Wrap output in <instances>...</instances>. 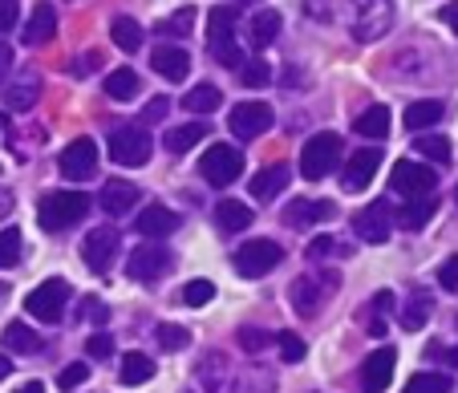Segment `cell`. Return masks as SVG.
Here are the masks:
<instances>
[{
  "label": "cell",
  "instance_id": "obj_29",
  "mask_svg": "<svg viewBox=\"0 0 458 393\" xmlns=\"http://www.w3.org/2000/svg\"><path fill=\"white\" fill-rule=\"evenodd\" d=\"M216 223L224 231H243V228H251V207L248 203H240V199H224L216 207Z\"/></svg>",
  "mask_w": 458,
  "mask_h": 393
},
{
  "label": "cell",
  "instance_id": "obj_52",
  "mask_svg": "<svg viewBox=\"0 0 458 393\" xmlns=\"http://www.w3.org/2000/svg\"><path fill=\"white\" fill-rule=\"evenodd\" d=\"M438 284L446 292H458V255H450V260L438 268Z\"/></svg>",
  "mask_w": 458,
  "mask_h": 393
},
{
  "label": "cell",
  "instance_id": "obj_34",
  "mask_svg": "<svg viewBox=\"0 0 458 393\" xmlns=\"http://www.w3.org/2000/svg\"><path fill=\"white\" fill-rule=\"evenodd\" d=\"M118 377H122V385H142L155 377V361H150L147 353H130V357H122Z\"/></svg>",
  "mask_w": 458,
  "mask_h": 393
},
{
  "label": "cell",
  "instance_id": "obj_20",
  "mask_svg": "<svg viewBox=\"0 0 458 393\" xmlns=\"http://www.w3.org/2000/svg\"><path fill=\"white\" fill-rule=\"evenodd\" d=\"M179 223H182L179 211L163 207V203H150V207L139 211L134 231H139V236H147V239H163V236H171V231H179Z\"/></svg>",
  "mask_w": 458,
  "mask_h": 393
},
{
  "label": "cell",
  "instance_id": "obj_1",
  "mask_svg": "<svg viewBox=\"0 0 458 393\" xmlns=\"http://www.w3.org/2000/svg\"><path fill=\"white\" fill-rule=\"evenodd\" d=\"M86 211H89V195H81V191H45L41 199H37V223H41L45 231H65L70 223L86 219Z\"/></svg>",
  "mask_w": 458,
  "mask_h": 393
},
{
  "label": "cell",
  "instance_id": "obj_18",
  "mask_svg": "<svg viewBox=\"0 0 458 393\" xmlns=\"http://www.w3.org/2000/svg\"><path fill=\"white\" fill-rule=\"evenodd\" d=\"M394 365H398V353L394 349H373L361 361V385L365 393H386V385L394 381Z\"/></svg>",
  "mask_w": 458,
  "mask_h": 393
},
{
  "label": "cell",
  "instance_id": "obj_47",
  "mask_svg": "<svg viewBox=\"0 0 458 393\" xmlns=\"http://www.w3.org/2000/svg\"><path fill=\"white\" fill-rule=\"evenodd\" d=\"M345 252H349V247L337 244L333 236H320V239H312V244H309V255H312V260H333V255H345Z\"/></svg>",
  "mask_w": 458,
  "mask_h": 393
},
{
  "label": "cell",
  "instance_id": "obj_6",
  "mask_svg": "<svg viewBox=\"0 0 458 393\" xmlns=\"http://www.w3.org/2000/svg\"><path fill=\"white\" fill-rule=\"evenodd\" d=\"M199 175L208 179L211 187H232L235 179L243 175V155H240V150H232L227 142H216V146L203 150Z\"/></svg>",
  "mask_w": 458,
  "mask_h": 393
},
{
  "label": "cell",
  "instance_id": "obj_2",
  "mask_svg": "<svg viewBox=\"0 0 458 393\" xmlns=\"http://www.w3.org/2000/svg\"><path fill=\"white\" fill-rule=\"evenodd\" d=\"M337 284H341V276H337V272H329V268H312L309 276L293 280L288 300H293L296 316H317L320 305H325V300L337 292Z\"/></svg>",
  "mask_w": 458,
  "mask_h": 393
},
{
  "label": "cell",
  "instance_id": "obj_48",
  "mask_svg": "<svg viewBox=\"0 0 458 393\" xmlns=\"http://www.w3.org/2000/svg\"><path fill=\"white\" fill-rule=\"evenodd\" d=\"M240 70H243V73H240L243 86H251V89H256V86H268V78H272L268 62H243Z\"/></svg>",
  "mask_w": 458,
  "mask_h": 393
},
{
  "label": "cell",
  "instance_id": "obj_50",
  "mask_svg": "<svg viewBox=\"0 0 458 393\" xmlns=\"http://www.w3.org/2000/svg\"><path fill=\"white\" fill-rule=\"evenodd\" d=\"M78 316H81V321H94L98 329H102V324H106V316H110V308H106L102 300H94V297H81Z\"/></svg>",
  "mask_w": 458,
  "mask_h": 393
},
{
  "label": "cell",
  "instance_id": "obj_7",
  "mask_svg": "<svg viewBox=\"0 0 458 393\" xmlns=\"http://www.w3.org/2000/svg\"><path fill=\"white\" fill-rule=\"evenodd\" d=\"M65 300H70V284L65 280H45V284H37L33 292L25 297V308L29 316H37L41 324H57L61 316H65Z\"/></svg>",
  "mask_w": 458,
  "mask_h": 393
},
{
  "label": "cell",
  "instance_id": "obj_25",
  "mask_svg": "<svg viewBox=\"0 0 458 393\" xmlns=\"http://www.w3.org/2000/svg\"><path fill=\"white\" fill-rule=\"evenodd\" d=\"M57 37V13L49 9V4H37V13L29 17L25 25V45H45Z\"/></svg>",
  "mask_w": 458,
  "mask_h": 393
},
{
  "label": "cell",
  "instance_id": "obj_17",
  "mask_svg": "<svg viewBox=\"0 0 458 393\" xmlns=\"http://www.w3.org/2000/svg\"><path fill=\"white\" fill-rule=\"evenodd\" d=\"M333 215H337V203L333 199H296L284 207L288 228H317V223H329Z\"/></svg>",
  "mask_w": 458,
  "mask_h": 393
},
{
  "label": "cell",
  "instance_id": "obj_28",
  "mask_svg": "<svg viewBox=\"0 0 458 393\" xmlns=\"http://www.w3.org/2000/svg\"><path fill=\"white\" fill-rule=\"evenodd\" d=\"M434 211H438V199H430V195H418V199L406 203V211L398 215V223L406 231H418V228H426V223L434 219Z\"/></svg>",
  "mask_w": 458,
  "mask_h": 393
},
{
  "label": "cell",
  "instance_id": "obj_15",
  "mask_svg": "<svg viewBox=\"0 0 458 393\" xmlns=\"http://www.w3.org/2000/svg\"><path fill=\"white\" fill-rule=\"evenodd\" d=\"M171 268H174L171 252H166V247H158V244H142V247H134V252H130V260H126L130 280H142V284H150V280L166 276Z\"/></svg>",
  "mask_w": 458,
  "mask_h": 393
},
{
  "label": "cell",
  "instance_id": "obj_46",
  "mask_svg": "<svg viewBox=\"0 0 458 393\" xmlns=\"http://www.w3.org/2000/svg\"><path fill=\"white\" fill-rule=\"evenodd\" d=\"M276 345H280V361H288V365L304 361V353H309V345H304L301 337H296V332H280Z\"/></svg>",
  "mask_w": 458,
  "mask_h": 393
},
{
  "label": "cell",
  "instance_id": "obj_44",
  "mask_svg": "<svg viewBox=\"0 0 458 393\" xmlns=\"http://www.w3.org/2000/svg\"><path fill=\"white\" fill-rule=\"evenodd\" d=\"M155 337H158V345H163L166 353H179V349H187L191 345V332L182 329V324H158Z\"/></svg>",
  "mask_w": 458,
  "mask_h": 393
},
{
  "label": "cell",
  "instance_id": "obj_14",
  "mask_svg": "<svg viewBox=\"0 0 458 393\" xmlns=\"http://www.w3.org/2000/svg\"><path fill=\"white\" fill-rule=\"evenodd\" d=\"M272 105L268 102H240L232 105V118H227V126H232V134H240V138H259V134L272 130Z\"/></svg>",
  "mask_w": 458,
  "mask_h": 393
},
{
  "label": "cell",
  "instance_id": "obj_36",
  "mask_svg": "<svg viewBox=\"0 0 458 393\" xmlns=\"http://www.w3.org/2000/svg\"><path fill=\"white\" fill-rule=\"evenodd\" d=\"M219 102H224V94H219L216 86H195L187 97H182V105H187L191 114H216Z\"/></svg>",
  "mask_w": 458,
  "mask_h": 393
},
{
  "label": "cell",
  "instance_id": "obj_54",
  "mask_svg": "<svg viewBox=\"0 0 458 393\" xmlns=\"http://www.w3.org/2000/svg\"><path fill=\"white\" fill-rule=\"evenodd\" d=\"M166 105H171L166 97H150L147 110H142V122H163V118H166Z\"/></svg>",
  "mask_w": 458,
  "mask_h": 393
},
{
  "label": "cell",
  "instance_id": "obj_16",
  "mask_svg": "<svg viewBox=\"0 0 458 393\" xmlns=\"http://www.w3.org/2000/svg\"><path fill=\"white\" fill-rule=\"evenodd\" d=\"M118 228H94L86 236V244H81V260L89 263V272H106L114 263V255H118Z\"/></svg>",
  "mask_w": 458,
  "mask_h": 393
},
{
  "label": "cell",
  "instance_id": "obj_27",
  "mask_svg": "<svg viewBox=\"0 0 458 393\" xmlns=\"http://www.w3.org/2000/svg\"><path fill=\"white\" fill-rule=\"evenodd\" d=\"M442 114H446V105L434 102V97H426V102H410L406 130H430L434 122H442Z\"/></svg>",
  "mask_w": 458,
  "mask_h": 393
},
{
  "label": "cell",
  "instance_id": "obj_35",
  "mask_svg": "<svg viewBox=\"0 0 458 393\" xmlns=\"http://www.w3.org/2000/svg\"><path fill=\"white\" fill-rule=\"evenodd\" d=\"M110 37H114V45H118L122 53H134L142 45V25L134 17H118L110 25Z\"/></svg>",
  "mask_w": 458,
  "mask_h": 393
},
{
  "label": "cell",
  "instance_id": "obj_38",
  "mask_svg": "<svg viewBox=\"0 0 458 393\" xmlns=\"http://www.w3.org/2000/svg\"><path fill=\"white\" fill-rule=\"evenodd\" d=\"M191 25H195V9H191V4H182V9L174 13V17L158 21L155 33H158V37H187V33H191Z\"/></svg>",
  "mask_w": 458,
  "mask_h": 393
},
{
  "label": "cell",
  "instance_id": "obj_3",
  "mask_svg": "<svg viewBox=\"0 0 458 393\" xmlns=\"http://www.w3.org/2000/svg\"><path fill=\"white\" fill-rule=\"evenodd\" d=\"M232 33H235V9H227V4L211 9V17H208V49H211V57H216L219 65H227V70H240L243 53H240V45L232 41Z\"/></svg>",
  "mask_w": 458,
  "mask_h": 393
},
{
  "label": "cell",
  "instance_id": "obj_26",
  "mask_svg": "<svg viewBox=\"0 0 458 393\" xmlns=\"http://www.w3.org/2000/svg\"><path fill=\"white\" fill-rule=\"evenodd\" d=\"M353 134H361V138H386L389 134V110L386 105H369V110H361V114L353 118Z\"/></svg>",
  "mask_w": 458,
  "mask_h": 393
},
{
  "label": "cell",
  "instance_id": "obj_33",
  "mask_svg": "<svg viewBox=\"0 0 458 393\" xmlns=\"http://www.w3.org/2000/svg\"><path fill=\"white\" fill-rule=\"evenodd\" d=\"M276 33H280V13L276 9H264V13L251 17V45H256V49H268V45L276 41Z\"/></svg>",
  "mask_w": 458,
  "mask_h": 393
},
{
  "label": "cell",
  "instance_id": "obj_10",
  "mask_svg": "<svg viewBox=\"0 0 458 393\" xmlns=\"http://www.w3.org/2000/svg\"><path fill=\"white\" fill-rule=\"evenodd\" d=\"M353 231H357V239H365V244H386L389 231H394V207H389V199L365 203V207L353 215Z\"/></svg>",
  "mask_w": 458,
  "mask_h": 393
},
{
  "label": "cell",
  "instance_id": "obj_8",
  "mask_svg": "<svg viewBox=\"0 0 458 393\" xmlns=\"http://www.w3.org/2000/svg\"><path fill=\"white\" fill-rule=\"evenodd\" d=\"M195 381H199L203 393H248V385L240 381V373L232 369V361L224 353H208L195 365Z\"/></svg>",
  "mask_w": 458,
  "mask_h": 393
},
{
  "label": "cell",
  "instance_id": "obj_23",
  "mask_svg": "<svg viewBox=\"0 0 458 393\" xmlns=\"http://www.w3.org/2000/svg\"><path fill=\"white\" fill-rule=\"evenodd\" d=\"M288 183H293V166H288V163L264 166V171L251 179V199H276Z\"/></svg>",
  "mask_w": 458,
  "mask_h": 393
},
{
  "label": "cell",
  "instance_id": "obj_9",
  "mask_svg": "<svg viewBox=\"0 0 458 393\" xmlns=\"http://www.w3.org/2000/svg\"><path fill=\"white\" fill-rule=\"evenodd\" d=\"M389 29H394V0H357V41H381Z\"/></svg>",
  "mask_w": 458,
  "mask_h": 393
},
{
  "label": "cell",
  "instance_id": "obj_61",
  "mask_svg": "<svg viewBox=\"0 0 458 393\" xmlns=\"http://www.w3.org/2000/svg\"><path fill=\"white\" fill-rule=\"evenodd\" d=\"M240 4H259V0H240Z\"/></svg>",
  "mask_w": 458,
  "mask_h": 393
},
{
  "label": "cell",
  "instance_id": "obj_45",
  "mask_svg": "<svg viewBox=\"0 0 458 393\" xmlns=\"http://www.w3.org/2000/svg\"><path fill=\"white\" fill-rule=\"evenodd\" d=\"M389 308H394V292H377V300H373V321H369V337H386L389 324Z\"/></svg>",
  "mask_w": 458,
  "mask_h": 393
},
{
  "label": "cell",
  "instance_id": "obj_41",
  "mask_svg": "<svg viewBox=\"0 0 458 393\" xmlns=\"http://www.w3.org/2000/svg\"><path fill=\"white\" fill-rule=\"evenodd\" d=\"M406 393H450L446 373H414L406 381Z\"/></svg>",
  "mask_w": 458,
  "mask_h": 393
},
{
  "label": "cell",
  "instance_id": "obj_22",
  "mask_svg": "<svg viewBox=\"0 0 458 393\" xmlns=\"http://www.w3.org/2000/svg\"><path fill=\"white\" fill-rule=\"evenodd\" d=\"M150 70H155L163 81H182L191 70V57L179 49V45H158L155 57H150Z\"/></svg>",
  "mask_w": 458,
  "mask_h": 393
},
{
  "label": "cell",
  "instance_id": "obj_43",
  "mask_svg": "<svg viewBox=\"0 0 458 393\" xmlns=\"http://www.w3.org/2000/svg\"><path fill=\"white\" fill-rule=\"evenodd\" d=\"M235 341H240L243 353H264L272 345V332L268 329H256V324H248V329L235 332Z\"/></svg>",
  "mask_w": 458,
  "mask_h": 393
},
{
  "label": "cell",
  "instance_id": "obj_24",
  "mask_svg": "<svg viewBox=\"0 0 458 393\" xmlns=\"http://www.w3.org/2000/svg\"><path fill=\"white\" fill-rule=\"evenodd\" d=\"M139 187L126 183V179H110V183H102V207L110 211V215H126V211H134V203H139Z\"/></svg>",
  "mask_w": 458,
  "mask_h": 393
},
{
  "label": "cell",
  "instance_id": "obj_58",
  "mask_svg": "<svg viewBox=\"0 0 458 393\" xmlns=\"http://www.w3.org/2000/svg\"><path fill=\"white\" fill-rule=\"evenodd\" d=\"M13 203H17V199H13L9 191H0V219H4V215H9V211H13Z\"/></svg>",
  "mask_w": 458,
  "mask_h": 393
},
{
  "label": "cell",
  "instance_id": "obj_13",
  "mask_svg": "<svg viewBox=\"0 0 458 393\" xmlns=\"http://www.w3.org/2000/svg\"><path fill=\"white\" fill-rule=\"evenodd\" d=\"M110 158L118 166H142L150 158V134L139 126H118L110 134Z\"/></svg>",
  "mask_w": 458,
  "mask_h": 393
},
{
  "label": "cell",
  "instance_id": "obj_21",
  "mask_svg": "<svg viewBox=\"0 0 458 393\" xmlns=\"http://www.w3.org/2000/svg\"><path fill=\"white\" fill-rule=\"evenodd\" d=\"M377 166H381V150L377 146L357 150V155L349 158L345 175H341V187H345V191H365V187L373 183V175H377Z\"/></svg>",
  "mask_w": 458,
  "mask_h": 393
},
{
  "label": "cell",
  "instance_id": "obj_53",
  "mask_svg": "<svg viewBox=\"0 0 458 393\" xmlns=\"http://www.w3.org/2000/svg\"><path fill=\"white\" fill-rule=\"evenodd\" d=\"M21 9H17V0H0V33H9L13 25H17Z\"/></svg>",
  "mask_w": 458,
  "mask_h": 393
},
{
  "label": "cell",
  "instance_id": "obj_19",
  "mask_svg": "<svg viewBox=\"0 0 458 393\" xmlns=\"http://www.w3.org/2000/svg\"><path fill=\"white\" fill-rule=\"evenodd\" d=\"M37 97H41V73L37 70H21L17 78L9 81V89H4V110H13V114H25V110H33Z\"/></svg>",
  "mask_w": 458,
  "mask_h": 393
},
{
  "label": "cell",
  "instance_id": "obj_5",
  "mask_svg": "<svg viewBox=\"0 0 458 393\" xmlns=\"http://www.w3.org/2000/svg\"><path fill=\"white\" fill-rule=\"evenodd\" d=\"M284 260V247L272 239H248L243 247H235V272L243 280H264L268 272H276V263Z\"/></svg>",
  "mask_w": 458,
  "mask_h": 393
},
{
  "label": "cell",
  "instance_id": "obj_39",
  "mask_svg": "<svg viewBox=\"0 0 458 393\" xmlns=\"http://www.w3.org/2000/svg\"><path fill=\"white\" fill-rule=\"evenodd\" d=\"M414 150L418 155H426L430 163H450V142L442 138V134H418Z\"/></svg>",
  "mask_w": 458,
  "mask_h": 393
},
{
  "label": "cell",
  "instance_id": "obj_31",
  "mask_svg": "<svg viewBox=\"0 0 458 393\" xmlns=\"http://www.w3.org/2000/svg\"><path fill=\"white\" fill-rule=\"evenodd\" d=\"M430 313H434V300L426 297V292H414V297H410L406 305H402V329H410V332L426 329Z\"/></svg>",
  "mask_w": 458,
  "mask_h": 393
},
{
  "label": "cell",
  "instance_id": "obj_56",
  "mask_svg": "<svg viewBox=\"0 0 458 393\" xmlns=\"http://www.w3.org/2000/svg\"><path fill=\"white\" fill-rule=\"evenodd\" d=\"M9 70H13V49L4 41H0V81L9 78Z\"/></svg>",
  "mask_w": 458,
  "mask_h": 393
},
{
  "label": "cell",
  "instance_id": "obj_37",
  "mask_svg": "<svg viewBox=\"0 0 458 393\" xmlns=\"http://www.w3.org/2000/svg\"><path fill=\"white\" fill-rule=\"evenodd\" d=\"M106 94H110L114 102H130V97L139 94V73L134 70H114L110 78H106Z\"/></svg>",
  "mask_w": 458,
  "mask_h": 393
},
{
  "label": "cell",
  "instance_id": "obj_32",
  "mask_svg": "<svg viewBox=\"0 0 458 393\" xmlns=\"http://www.w3.org/2000/svg\"><path fill=\"white\" fill-rule=\"evenodd\" d=\"M208 126L203 122H187V126H174L171 134H166V150L171 155H182V150H191V146H199L203 138H208Z\"/></svg>",
  "mask_w": 458,
  "mask_h": 393
},
{
  "label": "cell",
  "instance_id": "obj_57",
  "mask_svg": "<svg viewBox=\"0 0 458 393\" xmlns=\"http://www.w3.org/2000/svg\"><path fill=\"white\" fill-rule=\"evenodd\" d=\"M442 25H450L458 33V4H446V9H442Z\"/></svg>",
  "mask_w": 458,
  "mask_h": 393
},
{
  "label": "cell",
  "instance_id": "obj_55",
  "mask_svg": "<svg viewBox=\"0 0 458 393\" xmlns=\"http://www.w3.org/2000/svg\"><path fill=\"white\" fill-rule=\"evenodd\" d=\"M94 65H102V53H86V57L78 62V70H73V73H78V78H86V73H94Z\"/></svg>",
  "mask_w": 458,
  "mask_h": 393
},
{
  "label": "cell",
  "instance_id": "obj_40",
  "mask_svg": "<svg viewBox=\"0 0 458 393\" xmlns=\"http://www.w3.org/2000/svg\"><path fill=\"white\" fill-rule=\"evenodd\" d=\"M21 252H25V244H21V231L17 228H4V231H0V268H17Z\"/></svg>",
  "mask_w": 458,
  "mask_h": 393
},
{
  "label": "cell",
  "instance_id": "obj_12",
  "mask_svg": "<svg viewBox=\"0 0 458 393\" xmlns=\"http://www.w3.org/2000/svg\"><path fill=\"white\" fill-rule=\"evenodd\" d=\"M434 187H438V175H434L430 166L410 163V158L394 163V175H389V191L406 195V199H418V195H430Z\"/></svg>",
  "mask_w": 458,
  "mask_h": 393
},
{
  "label": "cell",
  "instance_id": "obj_4",
  "mask_svg": "<svg viewBox=\"0 0 458 393\" xmlns=\"http://www.w3.org/2000/svg\"><path fill=\"white\" fill-rule=\"evenodd\" d=\"M341 134H312L309 142H304V150H301V175L309 179V183H317V179H325L333 171V166L341 163Z\"/></svg>",
  "mask_w": 458,
  "mask_h": 393
},
{
  "label": "cell",
  "instance_id": "obj_42",
  "mask_svg": "<svg viewBox=\"0 0 458 393\" xmlns=\"http://www.w3.org/2000/svg\"><path fill=\"white\" fill-rule=\"evenodd\" d=\"M211 297H216V284H211V280H191V284H182V305L187 308L211 305Z\"/></svg>",
  "mask_w": 458,
  "mask_h": 393
},
{
  "label": "cell",
  "instance_id": "obj_30",
  "mask_svg": "<svg viewBox=\"0 0 458 393\" xmlns=\"http://www.w3.org/2000/svg\"><path fill=\"white\" fill-rule=\"evenodd\" d=\"M4 349L9 353H37L41 349V337H37V329H29L25 321H13V324H4Z\"/></svg>",
  "mask_w": 458,
  "mask_h": 393
},
{
  "label": "cell",
  "instance_id": "obj_51",
  "mask_svg": "<svg viewBox=\"0 0 458 393\" xmlns=\"http://www.w3.org/2000/svg\"><path fill=\"white\" fill-rule=\"evenodd\" d=\"M86 353H89V357H110V353H114V337H110V332H94V337L86 341Z\"/></svg>",
  "mask_w": 458,
  "mask_h": 393
},
{
  "label": "cell",
  "instance_id": "obj_59",
  "mask_svg": "<svg viewBox=\"0 0 458 393\" xmlns=\"http://www.w3.org/2000/svg\"><path fill=\"white\" fill-rule=\"evenodd\" d=\"M17 393H45V385H41V381H25Z\"/></svg>",
  "mask_w": 458,
  "mask_h": 393
},
{
  "label": "cell",
  "instance_id": "obj_49",
  "mask_svg": "<svg viewBox=\"0 0 458 393\" xmlns=\"http://www.w3.org/2000/svg\"><path fill=\"white\" fill-rule=\"evenodd\" d=\"M86 377H89V365H86V361H73V365H65L57 373V385H61V389H78Z\"/></svg>",
  "mask_w": 458,
  "mask_h": 393
},
{
  "label": "cell",
  "instance_id": "obj_60",
  "mask_svg": "<svg viewBox=\"0 0 458 393\" xmlns=\"http://www.w3.org/2000/svg\"><path fill=\"white\" fill-rule=\"evenodd\" d=\"M9 373H13V361L4 357V353H0V381H4V377H9Z\"/></svg>",
  "mask_w": 458,
  "mask_h": 393
},
{
  "label": "cell",
  "instance_id": "obj_11",
  "mask_svg": "<svg viewBox=\"0 0 458 393\" xmlns=\"http://www.w3.org/2000/svg\"><path fill=\"white\" fill-rule=\"evenodd\" d=\"M57 171L70 179V183H86V179H94L98 175V142L94 138H73L70 146L61 150Z\"/></svg>",
  "mask_w": 458,
  "mask_h": 393
}]
</instances>
